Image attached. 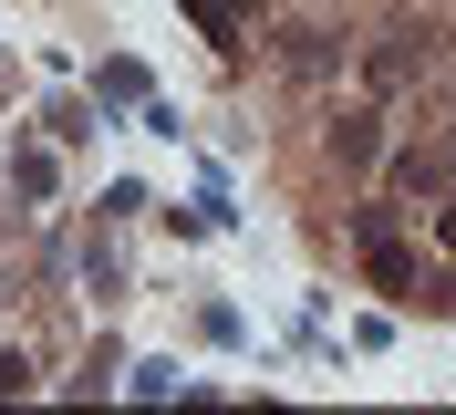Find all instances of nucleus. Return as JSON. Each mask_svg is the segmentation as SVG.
<instances>
[{
    "label": "nucleus",
    "mask_w": 456,
    "mask_h": 415,
    "mask_svg": "<svg viewBox=\"0 0 456 415\" xmlns=\"http://www.w3.org/2000/svg\"><path fill=\"white\" fill-rule=\"evenodd\" d=\"M373 145H384V136H373V114H342V125H332V156H342V166H373Z\"/></svg>",
    "instance_id": "obj_1"
},
{
    "label": "nucleus",
    "mask_w": 456,
    "mask_h": 415,
    "mask_svg": "<svg viewBox=\"0 0 456 415\" xmlns=\"http://www.w3.org/2000/svg\"><path fill=\"white\" fill-rule=\"evenodd\" d=\"M259 0H198V21H208V42H239V21H249Z\"/></svg>",
    "instance_id": "obj_2"
},
{
    "label": "nucleus",
    "mask_w": 456,
    "mask_h": 415,
    "mask_svg": "<svg viewBox=\"0 0 456 415\" xmlns=\"http://www.w3.org/2000/svg\"><path fill=\"white\" fill-rule=\"evenodd\" d=\"M11 177H21V197H53V156H42V145H21V166H11Z\"/></svg>",
    "instance_id": "obj_3"
},
{
    "label": "nucleus",
    "mask_w": 456,
    "mask_h": 415,
    "mask_svg": "<svg viewBox=\"0 0 456 415\" xmlns=\"http://www.w3.org/2000/svg\"><path fill=\"white\" fill-rule=\"evenodd\" d=\"M31 385V363H21V343H0V394H21Z\"/></svg>",
    "instance_id": "obj_4"
},
{
    "label": "nucleus",
    "mask_w": 456,
    "mask_h": 415,
    "mask_svg": "<svg viewBox=\"0 0 456 415\" xmlns=\"http://www.w3.org/2000/svg\"><path fill=\"white\" fill-rule=\"evenodd\" d=\"M436 239H446V249H456V208H446V219H436Z\"/></svg>",
    "instance_id": "obj_5"
}]
</instances>
